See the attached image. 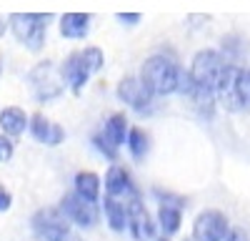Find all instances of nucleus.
<instances>
[{
    "label": "nucleus",
    "mask_w": 250,
    "mask_h": 241,
    "mask_svg": "<svg viewBox=\"0 0 250 241\" xmlns=\"http://www.w3.org/2000/svg\"><path fill=\"white\" fill-rule=\"evenodd\" d=\"M80 55H83V60H85V66H88L90 73H98V71H103V66H105V55H103V50L95 48V46L85 48Z\"/></svg>",
    "instance_id": "obj_21"
},
{
    "label": "nucleus",
    "mask_w": 250,
    "mask_h": 241,
    "mask_svg": "<svg viewBox=\"0 0 250 241\" xmlns=\"http://www.w3.org/2000/svg\"><path fill=\"white\" fill-rule=\"evenodd\" d=\"M118 98L133 106L138 113H153V93L138 78H123L118 86Z\"/></svg>",
    "instance_id": "obj_9"
},
{
    "label": "nucleus",
    "mask_w": 250,
    "mask_h": 241,
    "mask_svg": "<svg viewBox=\"0 0 250 241\" xmlns=\"http://www.w3.org/2000/svg\"><path fill=\"white\" fill-rule=\"evenodd\" d=\"M90 33V15L88 13H65L60 18V35L80 40Z\"/></svg>",
    "instance_id": "obj_13"
},
{
    "label": "nucleus",
    "mask_w": 250,
    "mask_h": 241,
    "mask_svg": "<svg viewBox=\"0 0 250 241\" xmlns=\"http://www.w3.org/2000/svg\"><path fill=\"white\" fill-rule=\"evenodd\" d=\"M225 108L233 111V113L250 111V68H238L235 86H233L230 98L225 100Z\"/></svg>",
    "instance_id": "obj_12"
},
{
    "label": "nucleus",
    "mask_w": 250,
    "mask_h": 241,
    "mask_svg": "<svg viewBox=\"0 0 250 241\" xmlns=\"http://www.w3.org/2000/svg\"><path fill=\"white\" fill-rule=\"evenodd\" d=\"M178 73L180 68L165 55H150L140 66V80L153 96H168L178 91Z\"/></svg>",
    "instance_id": "obj_1"
},
{
    "label": "nucleus",
    "mask_w": 250,
    "mask_h": 241,
    "mask_svg": "<svg viewBox=\"0 0 250 241\" xmlns=\"http://www.w3.org/2000/svg\"><path fill=\"white\" fill-rule=\"evenodd\" d=\"M185 241H188V239H185ZM193 241H195V239H193Z\"/></svg>",
    "instance_id": "obj_34"
},
{
    "label": "nucleus",
    "mask_w": 250,
    "mask_h": 241,
    "mask_svg": "<svg viewBox=\"0 0 250 241\" xmlns=\"http://www.w3.org/2000/svg\"><path fill=\"white\" fill-rule=\"evenodd\" d=\"M180 96H193L195 93V80H193V73L190 71H180L178 73V91Z\"/></svg>",
    "instance_id": "obj_23"
},
{
    "label": "nucleus",
    "mask_w": 250,
    "mask_h": 241,
    "mask_svg": "<svg viewBox=\"0 0 250 241\" xmlns=\"http://www.w3.org/2000/svg\"><path fill=\"white\" fill-rule=\"evenodd\" d=\"M230 234V224H228L225 214L208 209L198 214L195 224H193V239L195 241H225V236Z\"/></svg>",
    "instance_id": "obj_6"
},
{
    "label": "nucleus",
    "mask_w": 250,
    "mask_h": 241,
    "mask_svg": "<svg viewBox=\"0 0 250 241\" xmlns=\"http://www.w3.org/2000/svg\"><path fill=\"white\" fill-rule=\"evenodd\" d=\"M128 151L135 161L145 158V153H148V136H145L140 128H130L128 131Z\"/></svg>",
    "instance_id": "obj_20"
},
{
    "label": "nucleus",
    "mask_w": 250,
    "mask_h": 241,
    "mask_svg": "<svg viewBox=\"0 0 250 241\" xmlns=\"http://www.w3.org/2000/svg\"><path fill=\"white\" fill-rule=\"evenodd\" d=\"M225 241H250V239L243 229H230V234L225 236Z\"/></svg>",
    "instance_id": "obj_29"
},
{
    "label": "nucleus",
    "mask_w": 250,
    "mask_h": 241,
    "mask_svg": "<svg viewBox=\"0 0 250 241\" xmlns=\"http://www.w3.org/2000/svg\"><path fill=\"white\" fill-rule=\"evenodd\" d=\"M13 206V196L5 186H0V211H8Z\"/></svg>",
    "instance_id": "obj_27"
},
{
    "label": "nucleus",
    "mask_w": 250,
    "mask_h": 241,
    "mask_svg": "<svg viewBox=\"0 0 250 241\" xmlns=\"http://www.w3.org/2000/svg\"><path fill=\"white\" fill-rule=\"evenodd\" d=\"M28 128H30L33 138L40 141V144H45V146H58V144H62V138H65V131H62L58 123H50L43 113H35L30 118Z\"/></svg>",
    "instance_id": "obj_10"
},
{
    "label": "nucleus",
    "mask_w": 250,
    "mask_h": 241,
    "mask_svg": "<svg viewBox=\"0 0 250 241\" xmlns=\"http://www.w3.org/2000/svg\"><path fill=\"white\" fill-rule=\"evenodd\" d=\"M105 193L118 198V196H133V193H138V191H135V186H133L128 171L120 169V166H110L108 173H105Z\"/></svg>",
    "instance_id": "obj_14"
},
{
    "label": "nucleus",
    "mask_w": 250,
    "mask_h": 241,
    "mask_svg": "<svg viewBox=\"0 0 250 241\" xmlns=\"http://www.w3.org/2000/svg\"><path fill=\"white\" fill-rule=\"evenodd\" d=\"M103 136H105L108 144H113L115 148L125 144V136H128V120H125L123 113H115L108 118L105 128H103Z\"/></svg>",
    "instance_id": "obj_17"
},
{
    "label": "nucleus",
    "mask_w": 250,
    "mask_h": 241,
    "mask_svg": "<svg viewBox=\"0 0 250 241\" xmlns=\"http://www.w3.org/2000/svg\"><path fill=\"white\" fill-rule=\"evenodd\" d=\"M0 73H3V60H0Z\"/></svg>",
    "instance_id": "obj_32"
},
{
    "label": "nucleus",
    "mask_w": 250,
    "mask_h": 241,
    "mask_svg": "<svg viewBox=\"0 0 250 241\" xmlns=\"http://www.w3.org/2000/svg\"><path fill=\"white\" fill-rule=\"evenodd\" d=\"M225 66V60L218 50H200L195 58H193V80H195V88H210L215 91V83H218V75Z\"/></svg>",
    "instance_id": "obj_5"
},
{
    "label": "nucleus",
    "mask_w": 250,
    "mask_h": 241,
    "mask_svg": "<svg viewBox=\"0 0 250 241\" xmlns=\"http://www.w3.org/2000/svg\"><path fill=\"white\" fill-rule=\"evenodd\" d=\"M5 28H8V25H5V20H0V35L5 33Z\"/></svg>",
    "instance_id": "obj_31"
},
{
    "label": "nucleus",
    "mask_w": 250,
    "mask_h": 241,
    "mask_svg": "<svg viewBox=\"0 0 250 241\" xmlns=\"http://www.w3.org/2000/svg\"><path fill=\"white\" fill-rule=\"evenodd\" d=\"M103 209H105V218H108L110 229L113 231H125V226H128V209H125V204H120L115 196H105Z\"/></svg>",
    "instance_id": "obj_16"
},
{
    "label": "nucleus",
    "mask_w": 250,
    "mask_h": 241,
    "mask_svg": "<svg viewBox=\"0 0 250 241\" xmlns=\"http://www.w3.org/2000/svg\"><path fill=\"white\" fill-rule=\"evenodd\" d=\"M60 209H62V214H65L70 221H75V224L83 226V229H93L98 224V206H95V201L83 198L78 191L62 196Z\"/></svg>",
    "instance_id": "obj_7"
},
{
    "label": "nucleus",
    "mask_w": 250,
    "mask_h": 241,
    "mask_svg": "<svg viewBox=\"0 0 250 241\" xmlns=\"http://www.w3.org/2000/svg\"><path fill=\"white\" fill-rule=\"evenodd\" d=\"M125 209H128V229L133 234L135 241H150L155 236V224L153 218L148 214V209L143 206V201L138 193L128 196V201H125Z\"/></svg>",
    "instance_id": "obj_8"
},
{
    "label": "nucleus",
    "mask_w": 250,
    "mask_h": 241,
    "mask_svg": "<svg viewBox=\"0 0 250 241\" xmlns=\"http://www.w3.org/2000/svg\"><path fill=\"white\" fill-rule=\"evenodd\" d=\"M160 241H168V236H163V239H160Z\"/></svg>",
    "instance_id": "obj_33"
},
{
    "label": "nucleus",
    "mask_w": 250,
    "mask_h": 241,
    "mask_svg": "<svg viewBox=\"0 0 250 241\" xmlns=\"http://www.w3.org/2000/svg\"><path fill=\"white\" fill-rule=\"evenodd\" d=\"M180 221H183V216H180V209H178V206L160 204V209H158V224H160V229H163V234H165V236L178 234Z\"/></svg>",
    "instance_id": "obj_19"
},
{
    "label": "nucleus",
    "mask_w": 250,
    "mask_h": 241,
    "mask_svg": "<svg viewBox=\"0 0 250 241\" xmlns=\"http://www.w3.org/2000/svg\"><path fill=\"white\" fill-rule=\"evenodd\" d=\"M10 158H13V141H10V136L0 133V164H5Z\"/></svg>",
    "instance_id": "obj_26"
},
{
    "label": "nucleus",
    "mask_w": 250,
    "mask_h": 241,
    "mask_svg": "<svg viewBox=\"0 0 250 241\" xmlns=\"http://www.w3.org/2000/svg\"><path fill=\"white\" fill-rule=\"evenodd\" d=\"M48 13H13L8 18V28L10 33L20 40L23 46H28V50L38 53L45 46V35H48Z\"/></svg>",
    "instance_id": "obj_2"
},
{
    "label": "nucleus",
    "mask_w": 250,
    "mask_h": 241,
    "mask_svg": "<svg viewBox=\"0 0 250 241\" xmlns=\"http://www.w3.org/2000/svg\"><path fill=\"white\" fill-rule=\"evenodd\" d=\"M60 75H62V80H68V83H70L73 93H80L83 86L88 83V78H90L93 73L88 71L85 60H83V55H80V53H73V55L65 60V63H62Z\"/></svg>",
    "instance_id": "obj_11"
},
{
    "label": "nucleus",
    "mask_w": 250,
    "mask_h": 241,
    "mask_svg": "<svg viewBox=\"0 0 250 241\" xmlns=\"http://www.w3.org/2000/svg\"><path fill=\"white\" fill-rule=\"evenodd\" d=\"M93 144H95V148H98L103 156H105V158H110V161L118 156V148H115L113 144H108V141H105V136H103V133H98V136L93 138Z\"/></svg>",
    "instance_id": "obj_24"
},
{
    "label": "nucleus",
    "mask_w": 250,
    "mask_h": 241,
    "mask_svg": "<svg viewBox=\"0 0 250 241\" xmlns=\"http://www.w3.org/2000/svg\"><path fill=\"white\" fill-rule=\"evenodd\" d=\"M75 191L83 198H88V201H98V196H100V178H98V173L80 171L75 176Z\"/></svg>",
    "instance_id": "obj_18"
},
{
    "label": "nucleus",
    "mask_w": 250,
    "mask_h": 241,
    "mask_svg": "<svg viewBox=\"0 0 250 241\" xmlns=\"http://www.w3.org/2000/svg\"><path fill=\"white\" fill-rule=\"evenodd\" d=\"M30 226L40 241H60L70 234V218L62 214V209H40L30 218Z\"/></svg>",
    "instance_id": "obj_3"
},
{
    "label": "nucleus",
    "mask_w": 250,
    "mask_h": 241,
    "mask_svg": "<svg viewBox=\"0 0 250 241\" xmlns=\"http://www.w3.org/2000/svg\"><path fill=\"white\" fill-rule=\"evenodd\" d=\"M28 83H30V91L38 100H50V98H58L62 93V75L60 71L53 68V63H38L30 73H28Z\"/></svg>",
    "instance_id": "obj_4"
},
{
    "label": "nucleus",
    "mask_w": 250,
    "mask_h": 241,
    "mask_svg": "<svg viewBox=\"0 0 250 241\" xmlns=\"http://www.w3.org/2000/svg\"><path fill=\"white\" fill-rule=\"evenodd\" d=\"M28 126H30V118L25 116L23 108L10 106V108H5L3 113H0V128H3L5 136H20Z\"/></svg>",
    "instance_id": "obj_15"
},
{
    "label": "nucleus",
    "mask_w": 250,
    "mask_h": 241,
    "mask_svg": "<svg viewBox=\"0 0 250 241\" xmlns=\"http://www.w3.org/2000/svg\"><path fill=\"white\" fill-rule=\"evenodd\" d=\"M155 193V198L160 201V204H170V206H178V209H183L185 206V198H180V196H173V193H168V191H160V189H155L153 191Z\"/></svg>",
    "instance_id": "obj_25"
},
{
    "label": "nucleus",
    "mask_w": 250,
    "mask_h": 241,
    "mask_svg": "<svg viewBox=\"0 0 250 241\" xmlns=\"http://www.w3.org/2000/svg\"><path fill=\"white\" fill-rule=\"evenodd\" d=\"M60 241H83V239H80V236H78V234H73V231H70V234H68V236H62V239H60Z\"/></svg>",
    "instance_id": "obj_30"
},
{
    "label": "nucleus",
    "mask_w": 250,
    "mask_h": 241,
    "mask_svg": "<svg viewBox=\"0 0 250 241\" xmlns=\"http://www.w3.org/2000/svg\"><path fill=\"white\" fill-rule=\"evenodd\" d=\"M223 50L230 55L233 60H238L243 53H245V48H243V40H240V35H228L225 40H223Z\"/></svg>",
    "instance_id": "obj_22"
},
{
    "label": "nucleus",
    "mask_w": 250,
    "mask_h": 241,
    "mask_svg": "<svg viewBox=\"0 0 250 241\" xmlns=\"http://www.w3.org/2000/svg\"><path fill=\"white\" fill-rule=\"evenodd\" d=\"M118 20L120 23H128V25H135V23H140V15L138 13H118Z\"/></svg>",
    "instance_id": "obj_28"
}]
</instances>
